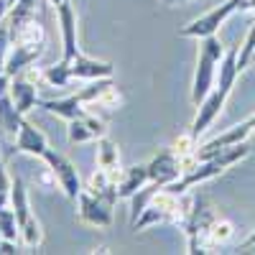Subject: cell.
<instances>
[{"label":"cell","instance_id":"obj_1","mask_svg":"<svg viewBox=\"0 0 255 255\" xmlns=\"http://www.w3.org/2000/svg\"><path fill=\"white\" fill-rule=\"evenodd\" d=\"M225 46L217 33L199 38V56H197V72H194V84H191V102L199 105L217 82V67L225 56Z\"/></svg>","mask_w":255,"mask_h":255},{"label":"cell","instance_id":"obj_2","mask_svg":"<svg viewBox=\"0 0 255 255\" xmlns=\"http://www.w3.org/2000/svg\"><path fill=\"white\" fill-rule=\"evenodd\" d=\"M240 8V0H227V3H222V5H217V8H212V10H207L204 15H199V18H194L191 23H186L184 28H179V36H184V38H204V36H212V33H217L220 31V26L225 23V20L232 15Z\"/></svg>","mask_w":255,"mask_h":255},{"label":"cell","instance_id":"obj_3","mask_svg":"<svg viewBox=\"0 0 255 255\" xmlns=\"http://www.w3.org/2000/svg\"><path fill=\"white\" fill-rule=\"evenodd\" d=\"M41 158H44V161H46V166L54 171L56 184L61 186L64 197L72 199V202H77V197L84 191V186H82V181H79V171H77V166H74L67 156L56 153L54 148H46V153L41 156Z\"/></svg>","mask_w":255,"mask_h":255},{"label":"cell","instance_id":"obj_4","mask_svg":"<svg viewBox=\"0 0 255 255\" xmlns=\"http://www.w3.org/2000/svg\"><path fill=\"white\" fill-rule=\"evenodd\" d=\"M79 202V220L87 222L92 227H110L113 225V207L108 199H102L97 194H92L90 189H84L77 197Z\"/></svg>","mask_w":255,"mask_h":255},{"label":"cell","instance_id":"obj_5","mask_svg":"<svg viewBox=\"0 0 255 255\" xmlns=\"http://www.w3.org/2000/svg\"><path fill=\"white\" fill-rule=\"evenodd\" d=\"M227 97H230V92L220 90L217 84H215V90H212V92L199 102V110H197L194 123H191V130H189L191 135H194V140H199V135H204L207 128L220 118V113H222V108H225Z\"/></svg>","mask_w":255,"mask_h":255},{"label":"cell","instance_id":"obj_6","mask_svg":"<svg viewBox=\"0 0 255 255\" xmlns=\"http://www.w3.org/2000/svg\"><path fill=\"white\" fill-rule=\"evenodd\" d=\"M148 176L151 181L166 186L181 176V156L174 151V148H163L158 156H153V161L148 163Z\"/></svg>","mask_w":255,"mask_h":255},{"label":"cell","instance_id":"obj_7","mask_svg":"<svg viewBox=\"0 0 255 255\" xmlns=\"http://www.w3.org/2000/svg\"><path fill=\"white\" fill-rule=\"evenodd\" d=\"M56 15H59V26H61V61H72L79 54L77 46V13L72 8L69 0H64L61 5H56Z\"/></svg>","mask_w":255,"mask_h":255},{"label":"cell","instance_id":"obj_8","mask_svg":"<svg viewBox=\"0 0 255 255\" xmlns=\"http://www.w3.org/2000/svg\"><path fill=\"white\" fill-rule=\"evenodd\" d=\"M105 133H108L105 120L92 113H84L82 118L69 120V128H67L69 143H92V140H100Z\"/></svg>","mask_w":255,"mask_h":255},{"label":"cell","instance_id":"obj_9","mask_svg":"<svg viewBox=\"0 0 255 255\" xmlns=\"http://www.w3.org/2000/svg\"><path fill=\"white\" fill-rule=\"evenodd\" d=\"M44 51H46L44 44H10V51H8V59H5V74L8 77L20 74L26 67L36 64Z\"/></svg>","mask_w":255,"mask_h":255},{"label":"cell","instance_id":"obj_10","mask_svg":"<svg viewBox=\"0 0 255 255\" xmlns=\"http://www.w3.org/2000/svg\"><path fill=\"white\" fill-rule=\"evenodd\" d=\"M69 69H72V79H105V77H113L115 67L110 61H102V59H92V56H84L82 51L69 61Z\"/></svg>","mask_w":255,"mask_h":255},{"label":"cell","instance_id":"obj_11","mask_svg":"<svg viewBox=\"0 0 255 255\" xmlns=\"http://www.w3.org/2000/svg\"><path fill=\"white\" fill-rule=\"evenodd\" d=\"M15 151H20V153H31V156H44L46 153V148H49V140H46V135L38 130L36 125H31L26 118H23V123H20V130H18V135H15Z\"/></svg>","mask_w":255,"mask_h":255},{"label":"cell","instance_id":"obj_12","mask_svg":"<svg viewBox=\"0 0 255 255\" xmlns=\"http://www.w3.org/2000/svg\"><path fill=\"white\" fill-rule=\"evenodd\" d=\"M8 95L13 97V102H15V108H18L20 115H28L38 105V87L33 82H28L26 77H20V74H15L10 79V92Z\"/></svg>","mask_w":255,"mask_h":255},{"label":"cell","instance_id":"obj_13","mask_svg":"<svg viewBox=\"0 0 255 255\" xmlns=\"http://www.w3.org/2000/svg\"><path fill=\"white\" fill-rule=\"evenodd\" d=\"M38 108L41 110H46V113H54L56 118H64V120H77V118H82L84 113V102H82V97H79V92L77 95H69V97H61V100H38Z\"/></svg>","mask_w":255,"mask_h":255},{"label":"cell","instance_id":"obj_14","mask_svg":"<svg viewBox=\"0 0 255 255\" xmlns=\"http://www.w3.org/2000/svg\"><path fill=\"white\" fill-rule=\"evenodd\" d=\"M151 176H148V163H138V166H130L125 168L118 179V197L120 199H130L138 189H143Z\"/></svg>","mask_w":255,"mask_h":255},{"label":"cell","instance_id":"obj_15","mask_svg":"<svg viewBox=\"0 0 255 255\" xmlns=\"http://www.w3.org/2000/svg\"><path fill=\"white\" fill-rule=\"evenodd\" d=\"M238 54H240V46H230L220 61V67H217V87L225 90V92H232V87H235V82H238Z\"/></svg>","mask_w":255,"mask_h":255},{"label":"cell","instance_id":"obj_16","mask_svg":"<svg viewBox=\"0 0 255 255\" xmlns=\"http://www.w3.org/2000/svg\"><path fill=\"white\" fill-rule=\"evenodd\" d=\"M97 166L105 168L113 179H120L123 168H120V151H118V143L110 140L108 135H102L97 140Z\"/></svg>","mask_w":255,"mask_h":255},{"label":"cell","instance_id":"obj_17","mask_svg":"<svg viewBox=\"0 0 255 255\" xmlns=\"http://www.w3.org/2000/svg\"><path fill=\"white\" fill-rule=\"evenodd\" d=\"M8 204L15 209L18 225L23 227L31 220L33 212H31V202H28V189H26V184H23L20 176H13V181H10V199H8Z\"/></svg>","mask_w":255,"mask_h":255},{"label":"cell","instance_id":"obj_18","mask_svg":"<svg viewBox=\"0 0 255 255\" xmlns=\"http://www.w3.org/2000/svg\"><path fill=\"white\" fill-rule=\"evenodd\" d=\"M26 115H20L18 108H15V102L10 95L5 97H0V133H5V135H18L20 130V123H23Z\"/></svg>","mask_w":255,"mask_h":255},{"label":"cell","instance_id":"obj_19","mask_svg":"<svg viewBox=\"0 0 255 255\" xmlns=\"http://www.w3.org/2000/svg\"><path fill=\"white\" fill-rule=\"evenodd\" d=\"M232 235H235V225H232L230 220H215L212 227H209V235H207V253L212 248H217V245L230 243Z\"/></svg>","mask_w":255,"mask_h":255},{"label":"cell","instance_id":"obj_20","mask_svg":"<svg viewBox=\"0 0 255 255\" xmlns=\"http://www.w3.org/2000/svg\"><path fill=\"white\" fill-rule=\"evenodd\" d=\"M0 238H8V240L20 238V225H18V217H15V209L10 204L0 207Z\"/></svg>","mask_w":255,"mask_h":255},{"label":"cell","instance_id":"obj_21","mask_svg":"<svg viewBox=\"0 0 255 255\" xmlns=\"http://www.w3.org/2000/svg\"><path fill=\"white\" fill-rule=\"evenodd\" d=\"M44 74H46L49 87H69V82H74L69 61H59V64H51V67H44Z\"/></svg>","mask_w":255,"mask_h":255},{"label":"cell","instance_id":"obj_22","mask_svg":"<svg viewBox=\"0 0 255 255\" xmlns=\"http://www.w3.org/2000/svg\"><path fill=\"white\" fill-rule=\"evenodd\" d=\"M20 240H23L26 248H38L41 240H44V230H41V222L31 215V220L20 227Z\"/></svg>","mask_w":255,"mask_h":255},{"label":"cell","instance_id":"obj_23","mask_svg":"<svg viewBox=\"0 0 255 255\" xmlns=\"http://www.w3.org/2000/svg\"><path fill=\"white\" fill-rule=\"evenodd\" d=\"M253 56H255V20H253V26H250L245 41L240 44V54H238V69L240 72L253 64Z\"/></svg>","mask_w":255,"mask_h":255},{"label":"cell","instance_id":"obj_24","mask_svg":"<svg viewBox=\"0 0 255 255\" xmlns=\"http://www.w3.org/2000/svg\"><path fill=\"white\" fill-rule=\"evenodd\" d=\"M123 102H125L123 92L118 90V84H113V87H108V90L97 97L95 105H100V108H108V110H118V108H123Z\"/></svg>","mask_w":255,"mask_h":255},{"label":"cell","instance_id":"obj_25","mask_svg":"<svg viewBox=\"0 0 255 255\" xmlns=\"http://www.w3.org/2000/svg\"><path fill=\"white\" fill-rule=\"evenodd\" d=\"M10 181H13V176L5 171V166H3V156H0V191H10Z\"/></svg>","mask_w":255,"mask_h":255},{"label":"cell","instance_id":"obj_26","mask_svg":"<svg viewBox=\"0 0 255 255\" xmlns=\"http://www.w3.org/2000/svg\"><path fill=\"white\" fill-rule=\"evenodd\" d=\"M18 240H8V238H0V253L3 255H10V253H15L18 250V245H15Z\"/></svg>","mask_w":255,"mask_h":255},{"label":"cell","instance_id":"obj_27","mask_svg":"<svg viewBox=\"0 0 255 255\" xmlns=\"http://www.w3.org/2000/svg\"><path fill=\"white\" fill-rule=\"evenodd\" d=\"M10 79H13V77H8L5 72L0 74V97H5V95L10 92Z\"/></svg>","mask_w":255,"mask_h":255},{"label":"cell","instance_id":"obj_28","mask_svg":"<svg viewBox=\"0 0 255 255\" xmlns=\"http://www.w3.org/2000/svg\"><path fill=\"white\" fill-rule=\"evenodd\" d=\"M18 5H23V8H28V10H36L38 0H18Z\"/></svg>","mask_w":255,"mask_h":255},{"label":"cell","instance_id":"obj_29","mask_svg":"<svg viewBox=\"0 0 255 255\" xmlns=\"http://www.w3.org/2000/svg\"><path fill=\"white\" fill-rule=\"evenodd\" d=\"M5 59H8V51H0V74L5 72Z\"/></svg>","mask_w":255,"mask_h":255},{"label":"cell","instance_id":"obj_30","mask_svg":"<svg viewBox=\"0 0 255 255\" xmlns=\"http://www.w3.org/2000/svg\"><path fill=\"white\" fill-rule=\"evenodd\" d=\"M163 5H184V3H189V0H161Z\"/></svg>","mask_w":255,"mask_h":255},{"label":"cell","instance_id":"obj_31","mask_svg":"<svg viewBox=\"0 0 255 255\" xmlns=\"http://www.w3.org/2000/svg\"><path fill=\"white\" fill-rule=\"evenodd\" d=\"M49 3H51V5H61V3H64V0H49Z\"/></svg>","mask_w":255,"mask_h":255}]
</instances>
